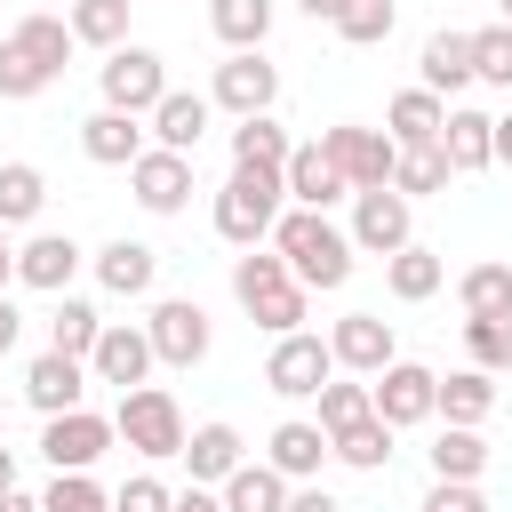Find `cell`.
I'll use <instances>...</instances> for the list:
<instances>
[{
  "instance_id": "cell-22",
  "label": "cell",
  "mask_w": 512,
  "mask_h": 512,
  "mask_svg": "<svg viewBox=\"0 0 512 512\" xmlns=\"http://www.w3.org/2000/svg\"><path fill=\"white\" fill-rule=\"evenodd\" d=\"M488 128H496L488 112L448 104V120H440V136H432V144L448 152V168H456V176H480V168H496V160H488Z\"/></svg>"
},
{
  "instance_id": "cell-29",
  "label": "cell",
  "mask_w": 512,
  "mask_h": 512,
  "mask_svg": "<svg viewBox=\"0 0 512 512\" xmlns=\"http://www.w3.org/2000/svg\"><path fill=\"white\" fill-rule=\"evenodd\" d=\"M8 40H16V48H24V56H32L40 72H48V80H56V72H64V56L80 48L64 16H16V24H8Z\"/></svg>"
},
{
  "instance_id": "cell-35",
  "label": "cell",
  "mask_w": 512,
  "mask_h": 512,
  "mask_svg": "<svg viewBox=\"0 0 512 512\" xmlns=\"http://www.w3.org/2000/svg\"><path fill=\"white\" fill-rule=\"evenodd\" d=\"M208 32H216L224 48H264L272 0H208Z\"/></svg>"
},
{
  "instance_id": "cell-50",
  "label": "cell",
  "mask_w": 512,
  "mask_h": 512,
  "mask_svg": "<svg viewBox=\"0 0 512 512\" xmlns=\"http://www.w3.org/2000/svg\"><path fill=\"white\" fill-rule=\"evenodd\" d=\"M488 160H504V168H512V112L488 128Z\"/></svg>"
},
{
  "instance_id": "cell-7",
  "label": "cell",
  "mask_w": 512,
  "mask_h": 512,
  "mask_svg": "<svg viewBox=\"0 0 512 512\" xmlns=\"http://www.w3.org/2000/svg\"><path fill=\"white\" fill-rule=\"evenodd\" d=\"M432 368L424 360H384L376 376H368V408L392 424V432H408V424H432Z\"/></svg>"
},
{
  "instance_id": "cell-3",
  "label": "cell",
  "mask_w": 512,
  "mask_h": 512,
  "mask_svg": "<svg viewBox=\"0 0 512 512\" xmlns=\"http://www.w3.org/2000/svg\"><path fill=\"white\" fill-rule=\"evenodd\" d=\"M280 200H288L280 168H232V176L216 184V240H232V248H264L272 224H280Z\"/></svg>"
},
{
  "instance_id": "cell-23",
  "label": "cell",
  "mask_w": 512,
  "mask_h": 512,
  "mask_svg": "<svg viewBox=\"0 0 512 512\" xmlns=\"http://www.w3.org/2000/svg\"><path fill=\"white\" fill-rule=\"evenodd\" d=\"M280 184H288V200H296V208H328V200H344V192H352L320 144H296V152H288V168H280Z\"/></svg>"
},
{
  "instance_id": "cell-8",
  "label": "cell",
  "mask_w": 512,
  "mask_h": 512,
  "mask_svg": "<svg viewBox=\"0 0 512 512\" xmlns=\"http://www.w3.org/2000/svg\"><path fill=\"white\" fill-rule=\"evenodd\" d=\"M208 104H224L232 120L272 112V104H280V72L264 64V48H232V56L216 64V80H208Z\"/></svg>"
},
{
  "instance_id": "cell-12",
  "label": "cell",
  "mask_w": 512,
  "mask_h": 512,
  "mask_svg": "<svg viewBox=\"0 0 512 512\" xmlns=\"http://www.w3.org/2000/svg\"><path fill=\"white\" fill-rule=\"evenodd\" d=\"M112 440H120V432H112V416H96V408H64V416H48L40 456H48L56 472H88V464H96Z\"/></svg>"
},
{
  "instance_id": "cell-25",
  "label": "cell",
  "mask_w": 512,
  "mask_h": 512,
  "mask_svg": "<svg viewBox=\"0 0 512 512\" xmlns=\"http://www.w3.org/2000/svg\"><path fill=\"white\" fill-rule=\"evenodd\" d=\"M488 408H496V376L488 368H456V376L432 384V416H448V424H488Z\"/></svg>"
},
{
  "instance_id": "cell-47",
  "label": "cell",
  "mask_w": 512,
  "mask_h": 512,
  "mask_svg": "<svg viewBox=\"0 0 512 512\" xmlns=\"http://www.w3.org/2000/svg\"><path fill=\"white\" fill-rule=\"evenodd\" d=\"M416 512H488V496H480V480H432Z\"/></svg>"
},
{
  "instance_id": "cell-32",
  "label": "cell",
  "mask_w": 512,
  "mask_h": 512,
  "mask_svg": "<svg viewBox=\"0 0 512 512\" xmlns=\"http://www.w3.org/2000/svg\"><path fill=\"white\" fill-rule=\"evenodd\" d=\"M480 472H488L480 424H440V440H432V480H480Z\"/></svg>"
},
{
  "instance_id": "cell-39",
  "label": "cell",
  "mask_w": 512,
  "mask_h": 512,
  "mask_svg": "<svg viewBox=\"0 0 512 512\" xmlns=\"http://www.w3.org/2000/svg\"><path fill=\"white\" fill-rule=\"evenodd\" d=\"M96 304H80V296H56V312H48V352H72V360H88V344H96Z\"/></svg>"
},
{
  "instance_id": "cell-27",
  "label": "cell",
  "mask_w": 512,
  "mask_h": 512,
  "mask_svg": "<svg viewBox=\"0 0 512 512\" xmlns=\"http://www.w3.org/2000/svg\"><path fill=\"white\" fill-rule=\"evenodd\" d=\"M440 280H448V264H440L432 248H416V240L384 256V288H392L400 304H424V296H440Z\"/></svg>"
},
{
  "instance_id": "cell-42",
  "label": "cell",
  "mask_w": 512,
  "mask_h": 512,
  "mask_svg": "<svg viewBox=\"0 0 512 512\" xmlns=\"http://www.w3.org/2000/svg\"><path fill=\"white\" fill-rule=\"evenodd\" d=\"M472 80H488V88H512V24H488V32H472Z\"/></svg>"
},
{
  "instance_id": "cell-51",
  "label": "cell",
  "mask_w": 512,
  "mask_h": 512,
  "mask_svg": "<svg viewBox=\"0 0 512 512\" xmlns=\"http://www.w3.org/2000/svg\"><path fill=\"white\" fill-rule=\"evenodd\" d=\"M296 8H304V16H312V24H336V16H344V8H352V0H296Z\"/></svg>"
},
{
  "instance_id": "cell-16",
  "label": "cell",
  "mask_w": 512,
  "mask_h": 512,
  "mask_svg": "<svg viewBox=\"0 0 512 512\" xmlns=\"http://www.w3.org/2000/svg\"><path fill=\"white\" fill-rule=\"evenodd\" d=\"M72 272H80V240H72V232H32V240L16 248V280L40 288V296H64Z\"/></svg>"
},
{
  "instance_id": "cell-30",
  "label": "cell",
  "mask_w": 512,
  "mask_h": 512,
  "mask_svg": "<svg viewBox=\"0 0 512 512\" xmlns=\"http://www.w3.org/2000/svg\"><path fill=\"white\" fill-rule=\"evenodd\" d=\"M424 88H432V96L472 88V32H432V40H424Z\"/></svg>"
},
{
  "instance_id": "cell-53",
  "label": "cell",
  "mask_w": 512,
  "mask_h": 512,
  "mask_svg": "<svg viewBox=\"0 0 512 512\" xmlns=\"http://www.w3.org/2000/svg\"><path fill=\"white\" fill-rule=\"evenodd\" d=\"M0 512H40V496H24V488H0Z\"/></svg>"
},
{
  "instance_id": "cell-17",
  "label": "cell",
  "mask_w": 512,
  "mask_h": 512,
  "mask_svg": "<svg viewBox=\"0 0 512 512\" xmlns=\"http://www.w3.org/2000/svg\"><path fill=\"white\" fill-rule=\"evenodd\" d=\"M24 400H32L40 416L80 408V400H88V360H72V352H40V360L24 368Z\"/></svg>"
},
{
  "instance_id": "cell-31",
  "label": "cell",
  "mask_w": 512,
  "mask_h": 512,
  "mask_svg": "<svg viewBox=\"0 0 512 512\" xmlns=\"http://www.w3.org/2000/svg\"><path fill=\"white\" fill-rule=\"evenodd\" d=\"M288 128L272 120V112H248L240 128H232V168H288Z\"/></svg>"
},
{
  "instance_id": "cell-18",
  "label": "cell",
  "mask_w": 512,
  "mask_h": 512,
  "mask_svg": "<svg viewBox=\"0 0 512 512\" xmlns=\"http://www.w3.org/2000/svg\"><path fill=\"white\" fill-rule=\"evenodd\" d=\"M240 448H248V440H240V424H224V416H216V424H192L176 456L192 464V480H200V488H224V480H232V472L248 464Z\"/></svg>"
},
{
  "instance_id": "cell-52",
  "label": "cell",
  "mask_w": 512,
  "mask_h": 512,
  "mask_svg": "<svg viewBox=\"0 0 512 512\" xmlns=\"http://www.w3.org/2000/svg\"><path fill=\"white\" fill-rule=\"evenodd\" d=\"M16 328H24V320H16V304H8V288H0V352L16 344Z\"/></svg>"
},
{
  "instance_id": "cell-4",
  "label": "cell",
  "mask_w": 512,
  "mask_h": 512,
  "mask_svg": "<svg viewBox=\"0 0 512 512\" xmlns=\"http://www.w3.org/2000/svg\"><path fill=\"white\" fill-rule=\"evenodd\" d=\"M112 432L136 448V456H176L184 448V408H176V392L168 384H128L120 392V408H112Z\"/></svg>"
},
{
  "instance_id": "cell-54",
  "label": "cell",
  "mask_w": 512,
  "mask_h": 512,
  "mask_svg": "<svg viewBox=\"0 0 512 512\" xmlns=\"http://www.w3.org/2000/svg\"><path fill=\"white\" fill-rule=\"evenodd\" d=\"M16 280V248H8V224H0V288Z\"/></svg>"
},
{
  "instance_id": "cell-5",
  "label": "cell",
  "mask_w": 512,
  "mask_h": 512,
  "mask_svg": "<svg viewBox=\"0 0 512 512\" xmlns=\"http://www.w3.org/2000/svg\"><path fill=\"white\" fill-rule=\"evenodd\" d=\"M96 80H104V104H112V112H136V120L168 96V64H160L152 48H136V40H120V48L96 64Z\"/></svg>"
},
{
  "instance_id": "cell-1",
  "label": "cell",
  "mask_w": 512,
  "mask_h": 512,
  "mask_svg": "<svg viewBox=\"0 0 512 512\" xmlns=\"http://www.w3.org/2000/svg\"><path fill=\"white\" fill-rule=\"evenodd\" d=\"M272 248H280V264H288L304 288H344V280H352V232H336L328 208H280Z\"/></svg>"
},
{
  "instance_id": "cell-36",
  "label": "cell",
  "mask_w": 512,
  "mask_h": 512,
  "mask_svg": "<svg viewBox=\"0 0 512 512\" xmlns=\"http://www.w3.org/2000/svg\"><path fill=\"white\" fill-rule=\"evenodd\" d=\"M48 208V176L32 160H0V224H32Z\"/></svg>"
},
{
  "instance_id": "cell-2",
  "label": "cell",
  "mask_w": 512,
  "mask_h": 512,
  "mask_svg": "<svg viewBox=\"0 0 512 512\" xmlns=\"http://www.w3.org/2000/svg\"><path fill=\"white\" fill-rule=\"evenodd\" d=\"M232 296H240V312L256 320V328H272V336H288V328H304V280L280 264V248L264 256V248H248V256H232Z\"/></svg>"
},
{
  "instance_id": "cell-6",
  "label": "cell",
  "mask_w": 512,
  "mask_h": 512,
  "mask_svg": "<svg viewBox=\"0 0 512 512\" xmlns=\"http://www.w3.org/2000/svg\"><path fill=\"white\" fill-rule=\"evenodd\" d=\"M328 376H336V352H328V336H312V328H288V336H272L264 384H272L280 400H312Z\"/></svg>"
},
{
  "instance_id": "cell-56",
  "label": "cell",
  "mask_w": 512,
  "mask_h": 512,
  "mask_svg": "<svg viewBox=\"0 0 512 512\" xmlns=\"http://www.w3.org/2000/svg\"><path fill=\"white\" fill-rule=\"evenodd\" d=\"M504 24H512V0H504Z\"/></svg>"
},
{
  "instance_id": "cell-37",
  "label": "cell",
  "mask_w": 512,
  "mask_h": 512,
  "mask_svg": "<svg viewBox=\"0 0 512 512\" xmlns=\"http://www.w3.org/2000/svg\"><path fill=\"white\" fill-rule=\"evenodd\" d=\"M224 512H288V480L272 464H240L224 480Z\"/></svg>"
},
{
  "instance_id": "cell-46",
  "label": "cell",
  "mask_w": 512,
  "mask_h": 512,
  "mask_svg": "<svg viewBox=\"0 0 512 512\" xmlns=\"http://www.w3.org/2000/svg\"><path fill=\"white\" fill-rule=\"evenodd\" d=\"M176 504V488L168 480H152V472H136V480H120L112 488V512H168Z\"/></svg>"
},
{
  "instance_id": "cell-10",
  "label": "cell",
  "mask_w": 512,
  "mask_h": 512,
  "mask_svg": "<svg viewBox=\"0 0 512 512\" xmlns=\"http://www.w3.org/2000/svg\"><path fill=\"white\" fill-rule=\"evenodd\" d=\"M144 336H152V360L160 368H200L208 360V312L192 296H160L152 320H144Z\"/></svg>"
},
{
  "instance_id": "cell-34",
  "label": "cell",
  "mask_w": 512,
  "mask_h": 512,
  "mask_svg": "<svg viewBox=\"0 0 512 512\" xmlns=\"http://www.w3.org/2000/svg\"><path fill=\"white\" fill-rule=\"evenodd\" d=\"M64 24H72L80 48H104V56H112V48L128 40V0H72Z\"/></svg>"
},
{
  "instance_id": "cell-24",
  "label": "cell",
  "mask_w": 512,
  "mask_h": 512,
  "mask_svg": "<svg viewBox=\"0 0 512 512\" xmlns=\"http://www.w3.org/2000/svg\"><path fill=\"white\" fill-rule=\"evenodd\" d=\"M96 280H104L112 296H152L160 256H152L144 240H104V248H96Z\"/></svg>"
},
{
  "instance_id": "cell-26",
  "label": "cell",
  "mask_w": 512,
  "mask_h": 512,
  "mask_svg": "<svg viewBox=\"0 0 512 512\" xmlns=\"http://www.w3.org/2000/svg\"><path fill=\"white\" fill-rule=\"evenodd\" d=\"M440 120H448V104H440L432 88H400V96L384 104V136H392V144H432Z\"/></svg>"
},
{
  "instance_id": "cell-49",
  "label": "cell",
  "mask_w": 512,
  "mask_h": 512,
  "mask_svg": "<svg viewBox=\"0 0 512 512\" xmlns=\"http://www.w3.org/2000/svg\"><path fill=\"white\" fill-rule=\"evenodd\" d=\"M288 512H344L328 488H288Z\"/></svg>"
},
{
  "instance_id": "cell-13",
  "label": "cell",
  "mask_w": 512,
  "mask_h": 512,
  "mask_svg": "<svg viewBox=\"0 0 512 512\" xmlns=\"http://www.w3.org/2000/svg\"><path fill=\"white\" fill-rule=\"evenodd\" d=\"M416 200H400L392 184H376V192H352V248H368V256H392V248H408V216Z\"/></svg>"
},
{
  "instance_id": "cell-11",
  "label": "cell",
  "mask_w": 512,
  "mask_h": 512,
  "mask_svg": "<svg viewBox=\"0 0 512 512\" xmlns=\"http://www.w3.org/2000/svg\"><path fill=\"white\" fill-rule=\"evenodd\" d=\"M128 184H136V208L144 216H176L192 200V152H168V144H144L128 160Z\"/></svg>"
},
{
  "instance_id": "cell-15",
  "label": "cell",
  "mask_w": 512,
  "mask_h": 512,
  "mask_svg": "<svg viewBox=\"0 0 512 512\" xmlns=\"http://www.w3.org/2000/svg\"><path fill=\"white\" fill-rule=\"evenodd\" d=\"M328 352H336V368H352V376H376L384 360H400L384 312H344V320L328 328Z\"/></svg>"
},
{
  "instance_id": "cell-41",
  "label": "cell",
  "mask_w": 512,
  "mask_h": 512,
  "mask_svg": "<svg viewBox=\"0 0 512 512\" xmlns=\"http://www.w3.org/2000/svg\"><path fill=\"white\" fill-rule=\"evenodd\" d=\"M392 24H400V8H392V0H352V8L336 16V32H344L352 48H384V40H392Z\"/></svg>"
},
{
  "instance_id": "cell-14",
  "label": "cell",
  "mask_w": 512,
  "mask_h": 512,
  "mask_svg": "<svg viewBox=\"0 0 512 512\" xmlns=\"http://www.w3.org/2000/svg\"><path fill=\"white\" fill-rule=\"evenodd\" d=\"M88 376H96V384H120V392L144 384V376H152V336L128 328V320H104L96 344H88Z\"/></svg>"
},
{
  "instance_id": "cell-20",
  "label": "cell",
  "mask_w": 512,
  "mask_h": 512,
  "mask_svg": "<svg viewBox=\"0 0 512 512\" xmlns=\"http://www.w3.org/2000/svg\"><path fill=\"white\" fill-rule=\"evenodd\" d=\"M264 464H272L280 480H312V472L328 464V432H320L312 416H288V424H272V440H264Z\"/></svg>"
},
{
  "instance_id": "cell-21",
  "label": "cell",
  "mask_w": 512,
  "mask_h": 512,
  "mask_svg": "<svg viewBox=\"0 0 512 512\" xmlns=\"http://www.w3.org/2000/svg\"><path fill=\"white\" fill-rule=\"evenodd\" d=\"M208 96H192V88H168L144 120H152V144H168V152H200V136H208Z\"/></svg>"
},
{
  "instance_id": "cell-9",
  "label": "cell",
  "mask_w": 512,
  "mask_h": 512,
  "mask_svg": "<svg viewBox=\"0 0 512 512\" xmlns=\"http://www.w3.org/2000/svg\"><path fill=\"white\" fill-rule=\"evenodd\" d=\"M320 152L336 160V176H344L352 192L392 184V160H400V144H392L384 128H352V120H344V128H328V136H320Z\"/></svg>"
},
{
  "instance_id": "cell-43",
  "label": "cell",
  "mask_w": 512,
  "mask_h": 512,
  "mask_svg": "<svg viewBox=\"0 0 512 512\" xmlns=\"http://www.w3.org/2000/svg\"><path fill=\"white\" fill-rule=\"evenodd\" d=\"M312 400H320V416H312L320 432H344L352 416H368V384H344V376H328V384H320Z\"/></svg>"
},
{
  "instance_id": "cell-45",
  "label": "cell",
  "mask_w": 512,
  "mask_h": 512,
  "mask_svg": "<svg viewBox=\"0 0 512 512\" xmlns=\"http://www.w3.org/2000/svg\"><path fill=\"white\" fill-rule=\"evenodd\" d=\"M40 512H112V496H104L88 472H56L48 496H40Z\"/></svg>"
},
{
  "instance_id": "cell-28",
  "label": "cell",
  "mask_w": 512,
  "mask_h": 512,
  "mask_svg": "<svg viewBox=\"0 0 512 512\" xmlns=\"http://www.w3.org/2000/svg\"><path fill=\"white\" fill-rule=\"evenodd\" d=\"M328 456H344L352 472H384V464H392V424L368 408V416H352L344 432H328Z\"/></svg>"
},
{
  "instance_id": "cell-38",
  "label": "cell",
  "mask_w": 512,
  "mask_h": 512,
  "mask_svg": "<svg viewBox=\"0 0 512 512\" xmlns=\"http://www.w3.org/2000/svg\"><path fill=\"white\" fill-rule=\"evenodd\" d=\"M456 304H464V320L512 312V264H472V272L456 280Z\"/></svg>"
},
{
  "instance_id": "cell-55",
  "label": "cell",
  "mask_w": 512,
  "mask_h": 512,
  "mask_svg": "<svg viewBox=\"0 0 512 512\" xmlns=\"http://www.w3.org/2000/svg\"><path fill=\"white\" fill-rule=\"evenodd\" d=\"M0 488H16V448L0 440Z\"/></svg>"
},
{
  "instance_id": "cell-40",
  "label": "cell",
  "mask_w": 512,
  "mask_h": 512,
  "mask_svg": "<svg viewBox=\"0 0 512 512\" xmlns=\"http://www.w3.org/2000/svg\"><path fill=\"white\" fill-rule=\"evenodd\" d=\"M464 352H472V368H512V312H488V320H464Z\"/></svg>"
},
{
  "instance_id": "cell-33",
  "label": "cell",
  "mask_w": 512,
  "mask_h": 512,
  "mask_svg": "<svg viewBox=\"0 0 512 512\" xmlns=\"http://www.w3.org/2000/svg\"><path fill=\"white\" fill-rule=\"evenodd\" d=\"M448 152L440 144H400V160H392V192L400 200H424V192H448Z\"/></svg>"
},
{
  "instance_id": "cell-44",
  "label": "cell",
  "mask_w": 512,
  "mask_h": 512,
  "mask_svg": "<svg viewBox=\"0 0 512 512\" xmlns=\"http://www.w3.org/2000/svg\"><path fill=\"white\" fill-rule=\"evenodd\" d=\"M40 88H48V72H40L16 40H0V104H32Z\"/></svg>"
},
{
  "instance_id": "cell-48",
  "label": "cell",
  "mask_w": 512,
  "mask_h": 512,
  "mask_svg": "<svg viewBox=\"0 0 512 512\" xmlns=\"http://www.w3.org/2000/svg\"><path fill=\"white\" fill-rule=\"evenodd\" d=\"M168 512H224V496H216V488H200V480H192V488H176V504H168Z\"/></svg>"
},
{
  "instance_id": "cell-19",
  "label": "cell",
  "mask_w": 512,
  "mask_h": 512,
  "mask_svg": "<svg viewBox=\"0 0 512 512\" xmlns=\"http://www.w3.org/2000/svg\"><path fill=\"white\" fill-rule=\"evenodd\" d=\"M80 152H88L96 168H128V160L144 152V120H136V112H112V104H96V112L80 120Z\"/></svg>"
}]
</instances>
